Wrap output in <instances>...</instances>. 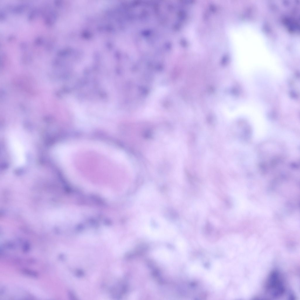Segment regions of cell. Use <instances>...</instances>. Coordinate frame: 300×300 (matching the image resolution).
Instances as JSON below:
<instances>
[{"label":"cell","instance_id":"3","mask_svg":"<svg viewBox=\"0 0 300 300\" xmlns=\"http://www.w3.org/2000/svg\"><path fill=\"white\" fill-rule=\"evenodd\" d=\"M148 248V245L145 244H142L138 245L133 250L127 253L126 256L127 258H133L136 256L140 255L147 251Z\"/></svg>","mask_w":300,"mask_h":300},{"label":"cell","instance_id":"2","mask_svg":"<svg viewBox=\"0 0 300 300\" xmlns=\"http://www.w3.org/2000/svg\"><path fill=\"white\" fill-rule=\"evenodd\" d=\"M266 289L273 298H278L285 292L284 284L279 273L276 270L272 271L269 275L266 283Z\"/></svg>","mask_w":300,"mask_h":300},{"label":"cell","instance_id":"1","mask_svg":"<svg viewBox=\"0 0 300 300\" xmlns=\"http://www.w3.org/2000/svg\"><path fill=\"white\" fill-rule=\"evenodd\" d=\"M23 137L18 132H12L9 138V144L11 152L15 164L21 166L26 161V149Z\"/></svg>","mask_w":300,"mask_h":300},{"label":"cell","instance_id":"5","mask_svg":"<svg viewBox=\"0 0 300 300\" xmlns=\"http://www.w3.org/2000/svg\"><path fill=\"white\" fill-rule=\"evenodd\" d=\"M204 229L207 233H210L213 230V226L209 222H207L204 227Z\"/></svg>","mask_w":300,"mask_h":300},{"label":"cell","instance_id":"4","mask_svg":"<svg viewBox=\"0 0 300 300\" xmlns=\"http://www.w3.org/2000/svg\"><path fill=\"white\" fill-rule=\"evenodd\" d=\"M148 265L151 269L152 274L155 279L160 284L163 282V280L159 270L154 266V264L150 261L148 262Z\"/></svg>","mask_w":300,"mask_h":300}]
</instances>
